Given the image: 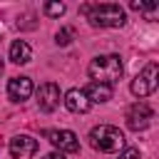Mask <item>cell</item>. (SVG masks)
I'll list each match as a JSON object with an SVG mask.
<instances>
[{
	"mask_svg": "<svg viewBox=\"0 0 159 159\" xmlns=\"http://www.w3.org/2000/svg\"><path fill=\"white\" fill-rule=\"evenodd\" d=\"M37 152V139H32L30 134H17L10 139V154L12 159H30Z\"/></svg>",
	"mask_w": 159,
	"mask_h": 159,
	"instance_id": "cell-7",
	"label": "cell"
},
{
	"mask_svg": "<svg viewBox=\"0 0 159 159\" xmlns=\"http://www.w3.org/2000/svg\"><path fill=\"white\" fill-rule=\"evenodd\" d=\"M129 7H132V10H154L157 2H137V0H132Z\"/></svg>",
	"mask_w": 159,
	"mask_h": 159,
	"instance_id": "cell-16",
	"label": "cell"
},
{
	"mask_svg": "<svg viewBox=\"0 0 159 159\" xmlns=\"http://www.w3.org/2000/svg\"><path fill=\"white\" fill-rule=\"evenodd\" d=\"M62 102H65V107H67L70 112H75V114H84V112L89 109V104H92V102L87 99L84 89H77V87H75V89H70V92L65 94V99H62Z\"/></svg>",
	"mask_w": 159,
	"mask_h": 159,
	"instance_id": "cell-10",
	"label": "cell"
},
{
	"mask_svg": "<svg viewBox=\"0 0 159 159\" xmlns=\"http://www.w3.org/2000/svg\"><path fill=\"white\" fill-rule=\"evenodd\" d=\"M0 72H2V60H0Z\"/></svg>",
	"mask_w": 159,
	"mask_h": 159,
	"instance_id": "cell-18",
	"label": "cell"
},
{
	"mask_svg": "<svg viewBox=\"0 0 159 159\" xmlns=\"http://www.w3.org/2000/svg\"><path fill=\"white\" fill-rule=\"evenodd\" d=\"M65 2H45V15H50V17H62L65 15Z\"/></svg>",
	"mask_w": 159,
	"mask_h": 159,
	"instance_id": "cell-13",
	"label": "cell"
},
{
	"mask_svg": "<svg viewBox=\"0 0 159 159\" xmlns=\"http://www.w3.org/2000/svg\"><path fill=\"white\" fill-rule=\"evenodd\" d=\"M89 77L97 82V84H107L112 87L119 77H122V60L119 55H97L92 62H89Z\"/></svg>",
	"mask_w": 159,
	"mask_h": 159,
	"instance_id": "cell-2",
	"label": "cell"
},
{
	"mask_svg": "<svg viewBox=\"0 0 159 159\" xmlns=\"http://www.w3.org/2000/svg\"><path fill=\"white\" fill-rule=\"evenodd\" d=\"M45 137L57 147V152H77L80 149V142H77V134L70 132V129H47Z\"/></svg>",
	"mask_w": 159,
	"mask_h": 159,
	"instance_id": "cell-6",
	"label": "cell"
},
{
	"mask_svg": "<svg viewBox=\"0 0 159 159\" xmlns=\"http://www.w3.org/2000/svg\"><path fill=\"white\" fill-rule=\"evenodd\" d=\"M89 144L97 149V152H107V154H114V152H122L124 149V134L112 127V124H99L89 132Z\"/></svg>",
	"mask_w": 159,
	"mask_h": 159,
	"instance_id": "cell-3",
	"label": "cell"
},
{
	"mask_svg": "<svg viewBox=\"0 0 159 159\" xmlns=\"http://www.w3.org/2000/svg\"><path fill=\"white\" fill-rule=\"evenodd\" d=\"M10 60H12L15 65H27V62L32 60V47H30L25 40H15V42L10 45Z\"/></svg>",
	"mask_w": 159,
	"mask_h": 159,
	"instance_id": "cell-11",
	"label": "cell"
},
{
	"mask_svg": "<svg viewBox=\"0 0 159 159\" xmlns=\"http://www.w3.org/2000/svg\"><path fill=\"white\" fill-rule=\"evenodd\" d=\"M37 104H40L42 112H52V109H57V104H60V87H57L55 82H45V84H40V89H37Z\"/></svg>",
	"mask_w": 159,
	"mask_h": 159,
	"instance_id": "cell-8",
	"label": "cell"
},
{
	"mask_svg": "<svg viewBox=\"0 0 159 159\" xmlns=\"http://www.w3.org/2000/svg\"><path fill=\"white\" fill-rule=\"evenodd\" d=\"M132 94L134 97H139V99H144V97H149L154 89H157V62H149L134 80H132Z\"/></svg>",
	"mask_w": 159,
	"mask_h": 159,
	"instance_id": "cell-4",
	"label": "cell"
},
{
	"mask_svg": "<svg viewBox=\"0 0 159 159\" xmlns=\"http://www.w3.org/2000/svg\"><path fill=\"white\" fill-rule=\"evenodd\" d=\"M32 80L30 77H12L10 82H7V97L12 99V102H25V99H30V94H32Z\"/></svg>",
	"mask_w": 159,
	"mask_h": 159,
	"instance_id": "cell-9",
	"label": "cell"
},
{
	"mask_svg": "<svg viewBox=\"0 0 159 159\" xmlns=\"http://www.w3.org/2000/svg\"><path fill=\"white\" fill-rule=\"evenodd\" d=\"M82 12L94 27H122L127 22V15L119 5L114 2H102V5H82Z\"/></svg>",
	"mask_w": 159,
	"mask_h": 159,
	"instance_id": "cell-1",
	"label": "cell"
},
{
	"mask_svg": "<svg viewBox=\"0 0 159 159\" xmlns=\"http://www.w3.org/2000/svg\"><path fill=\"white\" fill-rule=\"evenodd\" d=\"M152 119H154V112H152V107H149L144 99L134 102V104L127 109V127L134 129V132L147 129V127L152 124Z\"/></svg>",
	"mask_w": 159,
	"mask_h": 159,
	"instance_id": "cell-5",
	"label": "cell"
},
{
	"mask_svg": "<svg viewBox=\"0 0 159 159\" xmlns=\"http://www.w3.org/2000/svg\"><path fill=\"white\" fill-rule=\"evenodd\" d=\"M70 37H72L70 30H60V32L55 35V42H57V45H70Z\"/></svg>",
	"mask_w": 159,
	"mask_h": 159,
	"instance_id": "cell-15",
	"label": "cell"
},
{
	"mask_svg": "<svg viewBox=\"0 0 159 159\" xmlns=\"http://www.w3.org/2000/svg\"><path fill=\"white\" fill-rule=\"evenodd\" d=\"M84 94H87V99L89 102H107V99H112V87H107V84H97V82H89L87 84V89H84Z\"/></svg>",
	"mask_w": 159,
	"mask_h": 159,
	"instance_id": "cell-12",
	"label": "cell"
},
{
	"mask_svg": "<svg viewBox=\"0 0 159 159\" xmlns=\"http://www.w3.org/2000/svg\"><path fill=\"white\" fill-rule=\"evenodd\" d=\"M42 159H65V154H62V152H50V154H45Z\"/></svg>",
	"mask_w": 159,
	"mask_h": 159,
	"instance_id": "cell-17",
	"label": "cell"
},
{
	"mask_svg": "<svg viewBox=\"0 0 159 159\" xmlns=\"http://www.w3.org/2000/svg\"><path fill=\"white\" fill-rule=\"evenodd\" d=\"M117 159H142V154H139V149H134V147H124Z\"/></svg>",
	"mask_w": 159,
	"mask_h": 159,
	"instance_id": "cell-14",
	"label": "cell"
}]
</instances>
